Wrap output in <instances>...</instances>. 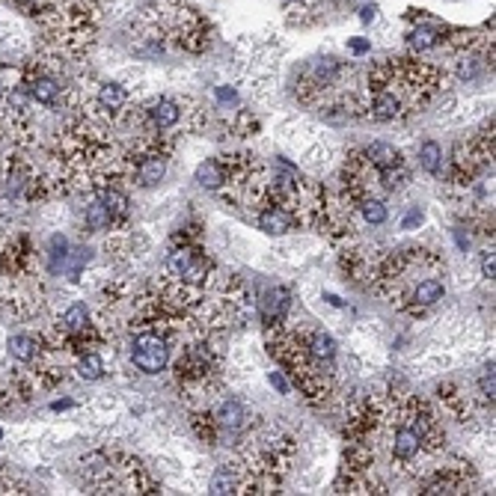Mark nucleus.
Returning a JSON list of instances; mask_svg holds the SVG:
<instances>
[{
	"mask_svg": "<svg viewBox=\"0 0 496 496\" xmlns=\"http://www.w3.org/2000/svg\"><path fill=\"white\" fill-rule=\"evenodd\" d=\"M84 473L93 493H158V481L131 455L93 452L84 458Z\"/></svg>",
	"mask_w": 496,
	"mask_h": 496,
	"instance_id": "f257e3e1",
	"label": "nucleus"
},
{
	"mask_svg": "<svg viewBox=\"0 0 496 496\" xmlns=\"http://www.w3.org/2000/svg\"><path fill=\"white\" fill-rule=\"evenodd\" d=\"M173 372H175V381L191 392H202L214 383L217 372H220V356L208 345L205 333H200L196 339H187L178 360L173 363Z\"/></svg>",
	"mask_w": 496,
	"mask_h": 496,
	"instance_id": "f03ea898",
	"label": "nucleus"
},
{
	"mask_svg": "<svg viewBox=\"0 0 496 496\" xmlns=\"http://www.w3.org/2000/svg\"><path fill=\"white\" fill-rule=\"evenodd\" d=\"M170 339L164 333L152 330V327H143L131 336V363L146 374H158L166 369L170 363Z\"/></svg>",
	"mask_w": 496,
	"mask_h": 496,
	"instance_id": "7ed1b4c3",
	"label": "nucleus"
},
{
	"mask_svg": "<svg viewBox=\"0 0 496 496\" xmlns=\"http://www.w3.org/2000/svg\"><path fill=\"white\" fill-rule=\"evenodd\" d=\"M33 259H36V250L24 232H12L0 238V274L3 276L24 280V276L33 274Z\"/></svg>",
	"mask_w": 496,
	"mask_h": 496,
	"instance_id": "20e7f679",
	"label": "nucleus"
},
{
	"mask_svg": "<svg viewBox=\"0 0 496 496\" xmlns=\"http://www.w3.org/2000/svg\"><path fill=\"white\" fill-rule=\"evenodd\" d=\"M470 484H475V475L470 470V464L449 461L446 467H437L425 475L422 493H464Z\"/></svg>",
	"mask_w": 496,
	"mask_h": 496,
	"instance_id": "39448f33",
	"label": "nucleus"
},
{
	"mask_svg": "<svg viewBox=\"0 0 496 496\" xmlns=\"http://www.w3.org/2000/svg\"><path fill=\"white\" fill-rule=\"evenodd\" d=\"M24 86H27L30 98H33V104H39V107H57L63 102V84L48 72L30 68V72H24Z\"/></svg>",
	"mask_w": 496,
	"mask_h": 496,
	"instance_id": "423d86ee",
	"label": "nucleus"
},
{
	"mask_svg": "<svg viewBox=\"0 0 496 496\" xmlns=\"http://www.w3.org/2000/svg\"><path fill=\"white\" fill-rule=\"evenodd\" d=\"M98 202L104 205V211L111 214V226H125L128 217H131V200L119 184H107L95 193Z\"/></svg>",
	"mask_w": 496,
	"mask_h": 496,
	"instance_id": "0eeeda50",
	"label": "nucleus"
},
{
	"mask_svg": "<svg viewBox=\"0 0 496 496\" xmlns=\"http://www.w3.org/2000/svg\"><path fill=\"white\" fill-rule=\"evenodd\" d=\"M256 223H259V229L267 232V235H289L297 226L294 217L285 211L283 205H276V202L262 205L259 211H256Z\"/></svg>",
	"mask_w": 496,
	"mask_h": 496,
	"instance_id": "6e6552de",
	"label": "nucleus"
},
{
	"mask_svg": "<svg viewBox=\"0 0 496 496\" xmlns=\"http://www.w3.org/2000/svg\"><path fill=\"white\" fill-rule=\"evenodd\" d=\"M182 104L173 102V98H158V102L149 104V111H146V122L155 128V131H170V128H175L178 122H182Z\"/></svg>",
	"mask_w": 496,
	"mask_h": 496,
	"instance_id": "1a4fd4ad",
	"label": "nucleus"
},
{
	"mask_svg": "<svg viewBox=\"0 0 496 496\" xmlns=\"http://www.w3.org/2000/svg\"><path fill=\"white\" fill-rule=\"evenodd\" d=\"M166 158H170V155H161V152L140 155L134 161V173L131 175H137V182H140L143 187L158 184L164 178V173H166Z\"/></svg>",
	"mask_w": 496,
	"mask_h": 496,
	"instance_id": "9d476101",
	"label": "nucleus"
},
{
	"mask_svg": "<svg viewBox=\"0 0 496 496\" xmlns=\"http://www.w3.org/2000/svg\"><path fill=\"white\" fill-rule=\"evenodd\" d=\"M214 416V422L220 425V431H241L247 419H250V413H247V408L241 401H235V399H223L217 408L211 410Z\"/></svg>",
	"mask_w": 496,
	"mask_h": 496,
	"instance_id": "9b49d317",
	"label": "nucleus"
},
{
	"mask_svg": "<svg viewBox=\"0 0 496 496\" xmlns=\"http://www.w3.org/2000/svg\"><path fill=\"white\" fill-rule=\"evenodd\" d=\"M404 113H408V104H404L392 89H374L372 93V116L374 119L390 122V119H399Z\"/></svg>",
	"mask_w": 496,
	"mask_h": 496,
	"instance_id": "f8f14e48",
	"label": "nucleus"
},
{
	"mask_svg": "<svg viewBox=\"0 0 496 496\" xmlns=\"http://www.w3.org/2000/svg\"><path fill=\"white\" fill-rule=\"evenodd\" d=\"M437 399L446 408V413L455 416L458 422H464L470 416V399L464 395V390H461L458 383H440L437 386Z\"/></svg>",
	"mask_w": 496,
	"mask_h": 496,
	"instance_id": "ddd939ff",
	"label": "nucleus"
},
{
	"mask_svg": "<svg viewBox=\"0 0 496 496\" xmlns=\"http://www.w3.org/2000/svg\"><path fill=\"white\" fill-rule=\"evenodd\" d=\"M9 345V356L21 365H30L42 351V336H33V333H18L6 342Z\"/></svg>",
	"mask_w": 496,
	"mask_h": 496,
	"instance_id": "4468645a",
	"label": "nucleus"
},
{
	"mask_svg": "<svg viewBox=\"0 0 496 496\" xmlns=\"http://www.w3.org/2000/svg\"><path fill=\"white\" fill-rule=\"evenodd\" d=\"M259 312H262L265 327L285 321V312H289V294H285L283 289L267 292V294H265V301H259Z\"/></svg>",
	"mask_w": 496,
	"mask_h": 496,
	"instance_id": "2eb2a0df",
	"label": "nucleus"
},
{
	"mask_svg": "<svg viewBox=\"0 0 496 496\" xmlns=\"http://www.w3.org/2000/svg\"><path fill=\"white\" fill-rule=\"evenodd\" d=\"M303 342H306V351H309V356H312L315 363L330 365L336 360V342L327 333H321V330L303 333Z\"/></svg>",
	"mask_w": 496,
	"mask_h": 496,
	"instance_id": "dca6fc26",
	"label": "nucleus"
},
{
	"mask_svg": "<svg viewBox=\"0 0 496 496\" xmlns=\"http://www.w3.org/2000/svg\"><path fill=\"white\" fill-rule=\"evenodd\" d=\"M125 104H128L125 86H119V84H102L98 86V107H102L104 113L119 116L125 111Z\"/></svg>",
	"mask_w": 496,
	"mask_h": 496,
	"instance_id": "f3484780",
	"label": "nucleus"
},
{
	"mask_svg": "<svg viewBox=\"0 0 496 496\" xmlns=\"http://www.w3.org/2000/svg\"><path fill=\"white\" fill-rule=\"evenodd\" d=\"M363 152H365V158H369V164L374 166V170H386V166L404 164L401 152L395 146H390V143H372V146H365Z\"/></svg>",
	"mask_w": 496,
	"mask_h": 496,
	"instance_id": "a211bd4d",
	"label": "nucleus"
},
{
	"mask_svg": "<svg viewBox=\"0 0 496 496\" xmlns=\"http://www.w3.org/2000/svg\"><path fill=\"white\" fill-rule=\"evenodd\" d=\"M196 182L202 187H208V191H220L223 182H226V170H223L220 158H208V161H202L196 166Z\"/></svg>",
	"mask_w": 496,
	"mask_h": 496,
	"instance_id": "6ab92c4d",
	"label": "nucleus"
},
{
	"mask_svg": "<svg viewBox=\"0 0 496 496\" xmlns=\"http://www.w3.org/2000/svg\"><path fill=\"white\" fill-rule=\"evenodd\" d=\"M77 374H81L84 381H98L104 374V360L98 356V351H84L77 354Z\"/></svg>",
	"mask_w": 496,
	"mask_h": 496,
	"instance_id": "aec40b11",
	"label": "nucleus"
},
{
	"mask_svg": "<svg viewBox=\"0 0 496 496\" xmlns=\"http://www.w3.org/2000/svg\"><path fill=\"white\" fill-rule=\"evenodd\" d=\"M356 211L363 214V220L365 223H372V226H383L386 223V205L381 200H374V196H363L360 202H356Z\"/></svg>",
	"mask_w": 496,
	"mask_h": 496,
	"instance_id": "412c9836",
	"label": "nucleus"
},
{
	"mask_svg": "<svg viewBox=\"0 0 496 496\" xmlns=\"http://www.w3.org/2000/svg\"><path fill=\"white\" fill-rule=\"evenodd\" d=\"M419 164H422L425 173L440 175V173H443V149H440L437 143H425V146L419 149Z\"/></svg>",
	"mask_w": 496,
	"mask_h": 496,
	"instance_id": "4be33fe9",
	"label": "nucleus"
},
{
	"mask_svg": "<svg viewBox=\"0 0 496 496\" xmlns=\"http://www.w3.org/2000/svg\"><path fill=\"white\" fill-rule=\"evenodd\" d=\"M211 493H238V470L235 467H220L211 479Z\"/></svg>",
	"mask_w": 496,
	"mask_h": 496,
	"instance_id": "5701e85b",
	"label": "nucleus"
},
{
	"mask_svg": "<svg viewBox=\"0 0 496 496\" xmlns=\"http://www.w3.org/2000/svg\"><path fill=\"white\" fill-rule=\"evenodd\" d=\"M437 42H440V33H437L434 27H428V24L416 27L413 33H410V48H413V51H419V54H422V51H431V48L437 45Z\"/></svg>",
	"mask_w": 496,
	"mask_h": 496,
	"instance_id": "b1692460",
	"label": "nucleus"
},
{
	"mask_svg": "<svg viewBox=\"0 0 496 496\" xmlns=\"http://www.w3.org/2000/svg\"><path fill=\"white\" fill-rule=\"evenodd\" d=\"M86 229L89 232H102V229H113L111 226V214L104 211V205L102 202H93V205H86Z\"/></svg>",
	"mask_w": 496,
	"mask_h": 496,
	"instance_id": "393cba45",
	"label": "nucleus"
},
{
	"mask_svg": "<svg viewBox=\"0 0 496 496\" xmlns=\"http://www.w3.org/2000/svg\"><path fill=\"white\" fill-rule=\"evenodd\" d=\"M256 131H259V119H256L250 111H241L235 119V134L238 137H253Z\"/></svg>",
	"mask_w": 496,
	"mask_h": 496,
	"instance_id": "a878e982",
	"label": "nucleus"
},
{
	"mask_svg": "<svg viewBox=\"0 0 496 496\" xmlns=\"http://www.w3.org/2000/svg\"><path fill=\"white\" fill-rule=\"evenodd\" d=\"M479 390H481V401L493 408V363L484 365V372H481V378H479Z\"/></svg>",
	"mask_w": 496,
	"mask_h": 496,
	"instance_id": "bb28decb",
	"label": "nucleus"
},
{
	"mask_svg": "<svg viewBox=\"0 0 496 496\" xmlns=\"http://www.w3.org/2000/svg\"><path fill=\"white\" fill-rule=\"evenodd\" d=\"M481 72V59H475V57H461V63H458V77L461 81H473L475 75Z\"/></svg>",
	"mask_w": 496,
	"mask_h": 496,
	"instance_id": "cd10ccee",
	"label": "nucleus"
},
{
	"mask_svg": "<svg viewBox=\"0 0 496 496\" xmlns=\"http://www.w3.org/2000/svg\"><path fill=\"white\" fill-rule=\"evenodd\" d=\"M481 274L488 276V280H493V274H496V262H493V253H484V256H481Z\"/></svg>",
	"mask_w": 496,
	"mask_h": 496,
	"instance_id": "c85d7f7f",
	"label": "nucleus"
},
{
	"mask_svg": "<svg viewBox=\"0 0 496 496\" xmlns=\"http://www.w3.org/2000/svg\"><path fill=\"white\" fill-rule=\"evenodd\" d=\"M12 488H15V481H12V475H9V473L3 470V464H0V493H15Z\"/></svg>",
	"mask_w": 496,
	"mask_h": 496,
	"instance_id": "c756f323",
	"label": "nucleus"
},
{
	"mask_svg": "<svg viewBox=\"0 0 496 496\" xmlns=\"http://www.w3.org/2000/svg\"><path fill=\"white\" fill-rule=\"evenodd\" d=\"M416 223H422V211H419V208H413V211L404 217V223H401V226H404V229H413Z\"/></svg>",
	"mask_w": 496,
	"mask_h": 496,
	"instance_id": "7c9ffc66",
	"label": "nucleus"
},
{
	"mask_svg": "<svg viewBox=\"0 0 496 496\" xmlns=\"http://www.w3.org/2000/svg\"><path fill=\"white\" fill-rule=\"evenodd\" d=\"M348 48H351V54H365V51H369V48H372V45H369V42H365V39H354V42H351Z\"/></svg>",
	"mask_w": 496,
	"mask_h": 496,
	"instance_id": "2f4dec72",
	"label": "nucleus"
},
{
	"mask_svg": "<svg viewBox=\"0 0 496 496\" xmlns=\"http://www.w3.org/2000/svg\"><path fill=\"white\" fill-rule=\"evenodd\" d=\"M271 383H274L280 392H289V383H285V378H283L280 372H271Z\"/></svg>",
	"mask_w": 496,
	"mask_h": 496,
	"instance_id": "473e14b6",
	"label": "nucleus"
},
{
	"mask_svg": "<svg viewBox=\"0 0 496 496\" xmlns=\"http://www.w3.org/2000/svg\"><path fill=\"white\" fill-rule=\"evenodd\" d=\"M374 12H378V6H365V9H363V21L369 24L372 18H374Z\"/></svg>",
	"mask_w": 496,
	"mask_h": 496,
	"instance_id": "72a5a7b5",
	"label": "nucleus"
},
{
	"mask_svg": "<svg viewBox=\"0 0 496 496\" xmlns=\"http://www.w3.org/2000/svg\"><path fill=\"white\" fill-rule=\"evenodd\" d=\"M30 3H45V0H30Z\"/></svg>",
	"mask_w": 496,
	"mask_h": 496,
	"instance_id": "f704fd0d",
	"label": "nucleus"
}]
</instances>
